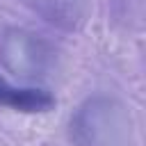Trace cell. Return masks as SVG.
Here are the masks:
<instances>
[{"mask_svg":"<svg viewBox=\"0 0 146 146\" xmlns=\"http://www.w3.org/2000/svg\"><path fill=\"white\" fill-rule=\"evenodd\" d=\"M73 146H128L130 144V114L110 96L87 98L68 123Z\"/></svg>","mask_w":146,"mask_h":146,"instance_id":"cell-1","label":"cell"},{"mask_svg":"<svg viewBox=\"0 0 146 146\" xmlns=\"http://www.w3.org/2000/svg\"><path fill=\"white\" fill-rule=\"evenodd\" d=\"M0 64L25 82L48 80L57 66V50L41 39L21 27H7L0 34Z\"/></svg>","mask_w":146,"mask_h":146,"instance_id":"cell-2","label":"cell"},{"mask_svg":"<svg viewBox=\"0 0 146 146\" xmlns=\"http://www.w3.org/2000/svg\"><path fill=\"white\" fill-rule=\"evenodd\" d=\"M52 105H55V98L46 89L16 87L0 75V107L27 112V114H41V112L52 110Z\"/></svg>","mask_w":146,"mask_h":146,"instance_id":"cell-3","label":"cell"}]
</instances>
